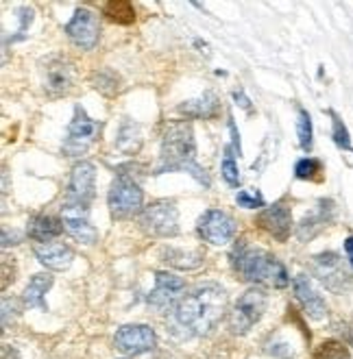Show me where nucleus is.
<instances>
[{
	"mask_svg": "<svg viewBox=\"0 0 353 359\" xmlns=\"http://www.w3.org/2000/svg\"><path fill=\"white\" fill-rule=\"evenodd\" d=\"M102 13L116 25H131L135 20V9L129 0H112V3H105L102 5Z\"/></svg>",
	"mask_w": 353,
	"mask_h": 359,
	"instance_id": "23",
	"label": "nucleus"
},
{
	"mask_svg": "<svg viewBox=\"0 0 353 359\" xmlns=\"http://www.w3.org/2000/svg\"><path fill=\"white\" fill-rule=\"evenodd\" d=\"M76 83V68L66 57H51L41 66V86L44 92L53 98L66 96Z\"/></svg>",
	"mask_w": 353,
	"mask_h": 359,
	"instance_id": "8",
	"label": "nucleus"
},
{
	"mask_svg": "<svg viewBox=\"0 0 353 359\" xmlns=\"http://www.w3.org/2000/svg\"><path fill=\"white\" fill-rule=\"evenodd\" d=\"M295 294H297V301L301 303V307L305 309V313L309 316L312 320H323L327 316V307L325 301L321 299V294L314 290L312 281H309L305 274H299L293 281Z\"/></svg>",
	"mask_w": 353,
	"mask_h": 359,
	"instance_id": "17",
	"label": "nucleus"
},
{
	"mask_svg": "<svg viewBox=\"0 0 353 359\" xmlns=\"http://www.w3.org/2000/svg\"><path fill=\"white\" fill-rule=\"evenodd\" d=\"M345 252H347L349 264L353 266V236H349V238L345 240Z\"/></svg>",
	"mask_w": 353,
	"mask_h": 359,
	"instance_id": "34",
	"label": "nucleus"
},
{
	"mask_svg": "<svg viewBox=\"0 0 353 359\" xmlns=\"http://www.w3.org/2000/svg\"><path fill=\"white\" fill-rule=\"evenodd\" d=\"M92 83H94V88L98 90V92H102L105 96H114V94H118V79H116V74L114 72H109V70H100V72H96L94 76H92Z\"/></svg>",
	"mask_w": 353,
	"mask_h": 359,
	"instance_id": "26",
	"label": "nucleus"
},
{
	"mask_svg": "<svg viewBox=\"0 0 353 359\" xmlns=\"http://www.w3.org/2000/svg\"><path fill=\"white\" fill-rule=\"evenodd\" d=\"M234 100L240 104V107H244V109H248V98L242 94V92H234Z\"/></svg>",
	"mask_w": 353,
	"mask_h": 359,
	"instance_id": "35",
	"label": "nucleus"
},
{
	"mask_svg": "<svg viewBox=\"0 0 353 359\" xmlns=\"http://www.w3.org/2000/svg\"><path fill=\"white\" fill-rule=\"evenodd\" d=\"M266 305H268V294L262 287L246 290L234 303V307L229 311V318H227V325H229L232 333L244 335L251 331L264 316Z\"/></svg>",
	"mask_w": 353,
	"mask_h": 359,
	"instance_id": "4",
	"label": "nucleus"
},
{
	"mask_svg": "<svg viewBox=\"0 0 353 359\" xmlns=\"http://www.w3.org/2000/svg\"><path fill=\"white\" fill-rule=\"evenodd\" d=\"M35 257L48 270H66L74 259V252L70 246L61 242H46V244L35 246Z\"/></svg>",
	"mask_w": 353,
	"mask_h": 359,
	"instance_id": "18",
	"label": "nucleus"
},
{
	"mask_svg": "<svg viewBox=\"0 0 353 359\" xmlns=\"http://www.w3.org/2000/svg\"><path fill=\"white\" fill-rule=\"evenodd\" d=\"M190 172L199 183L210 185L205 170L197 163V142L190 122H168L161 135V153L157 175L164 172Z\"/></svg>",
	"mask_w": 353,
	"mask_h": 359,
	"instance_id": "2",
	"label": "nucleus"
},
{
	"mask_svg": "<svg viewBox=\"0 0 353 359\" xmlns=\"http://www.w3.org/2000/svg\"><path fill=\"white\" fill-rule=\"evenodd\" d=\"M227 294L216 283H201L188 294H183L181 301L173 307L171 325L173 331L181 337L207 335L216 329L225 313Z\"/></svg>",
	"mask_w": 353,
	"mask_h": 359,
	"instance_id": "1",
	"label": "nucleus"
},
{
	"mask_svg": "<svg viewBox=\"0 0 353 359\" xmlns=\"http://www.w3.org/2000/svg\"><path fill=\"white\" fill-rule=\"evenodd\" d=\"M314 359H349V353L340 342L329 340L319 346V351L314 353Z\"/></svg>",
	"mask_w": 353,
	"mask_h": 359,
	"instance_id": "29",
	"label": "nucleus"
},
{
	"mask_svg": "<svg viewBox=\"0 0 353 359\" xmlns=\"http://www.w3.org/2000/svg\"><path fill=\"white\" fill-rule=\"evenodd\" d=\"M64 231V222H59L53 216H33L27 224V236L35 242L46 244Z\"/></svg>",
	"mask_w": 353,
	"mask_h": 359,
	"instance_id": "20",
	"label": "nucleus"
},
{
	"mask_svg": "<svg viewBox=\"0 0 353 359\" xmlns=\"http://www.w3.org/2000/svg\"><path fill=\"white\" fill-rule=\"evenodd\" d=\"M140 226L153 238H173L179 233V211L171 201H155L142 209Z\"/></svg>",
	"mask_w": 353,
	"mask_h": 359,
	"instance_id": "5",
	"label": "nucleus"
},
{
	"mask_svg": "<svg viewBox=\"0 0 353 359\" xmlns=\"http://www.w3.org/2000/svg\"><path fill=\"white\" fill-rule=\"evenodd\" d=\"M199 233L210 244H229L236 236V220L220 209H210L199 218Z\"/></svg>",
	"mask_w": 353,
	"mask_h": 359,
	"instance_id": "10",
	"label": "nucleus"
},
{
	"mask_svg": "<svg viewBox=\"0 0 353 359\" xmlns=\"http://www.w3.org/2000/svg\"><path fill=\"white\" fill-rule=\"evenodd\" d=\"M164 262L179 270H194L203 264V252L201 250H181V248H168L164 250Z\"/></svg>",
	"mask_w": 353,
	"mask_h": 359,
	"instance_id": "22",
	"label": "nucleus"
},
{
	"mask_svg": "<svg viewBox=\"0 0 353 359\" xmlns=\"http://www.w3.org/2000/svg\"><path fill=\"white\" fill-rule=\"evenodd\" d=\"M329 116H331V124H334V133H331V135H334L336 146H338V149H342V151H353L349 131H347V126L342 124L340 116L336 111H331V109H329Z\"/></svg>",
	"mask_w": 353,
	"mask_h": 359,
	"instance_id": "27",
	"label": "nucleus"
},
{
	"mask_svg": "<svg viewBox=\"0 0 353 359\" xmlns=\"http://www.w3.org/2000/svg\"><path fill=\"white\" fill-rule=\"evenodd\" d=\"M114 344L124 355H142L155 348L157 337L155 331L147 325H124L116 331Z\"/></svg>",
	"mask_w": 353,
	"mask_h": 359,
	"instance_id": "11",
	"label": "nucleus"
},
{
	"mask_svg": "<svg viewBox=\"0 0 353 359\" xmlns=\"http://www.w3.org/2000/svg\"><path fill=\"white\" fill-rule=\"evenodd\" d=\"M238 205L240 207H246V209H258V207H264V201L260 196H251L248 192H238L236 196Z\"/></svg>",
	"mask_w": 353,
	"mask_h": 359,
	"instance_id": "32",
	"label": "nucleus"
},
{
	"mask_svg": "<svg viewBox=\"0 0 353 359\" xmlns=\"http://www.w3.org/2000/svg\"><path fill=\"white\" fill-rule=\"evenodd\" d=\"M258 224L271 233L277 242H286L290 238V231H293V214H290V207H286L284 203H275L273 207H266L260 218Z\"/></svg>",
	"mask_w": 353,
	"mask_h": 359,
	"instance_id": "16",
	"label": "nucleus"
},
{
	"mask_svg": "<svg viewBox=\"0 0 353 359\" xmlns=\"http://www.w3.org/2000/svg\"><path fill=\"white\" fill-rule=\"evenodd\" d=\"M220 172H222V179L229 183L232 187H238L240 185V172H238L236 159L232 155V149H227V155H225L222 165H220Z\"/></svg>",
	"mask_w": 353,
	"mask_h": 359,
	"instance_id": "30",
	"label": "nucleus"
},
{
	"mask_svg": "<svg viewBox=\"0 0 353 359\" xmlns=\"http://www.w3.org/2000/svg\"><path fill=\"white\" fill-rule=\"evenodd\" d=\"M9 244H20V236L15 231H11V236H9V229H3V248H7Z\"/></svg>",
	"mask_w": 353,
	"mask_h": 359,
	"instance_id": "33",
	"label": "nucleus"
},
{
	"mask_svg": "<svg viewBox=\"0 0 353 359\" xmlns=\"http://www.w3.org/2000/svg\"><path fill=\"white\" fill-rule=\"evenodd\" d=\"M142 201L144 194L140 185L127 177V175H120L114 179L112 187H109V196H107V205L114 218H131L135 214H142Z\"/></svg>",
	"mask_w": 353,
	"mask_h": 359,
	"instance_id": "6",
	"label": "nucleus"
},
{
	"mask_svg": "<svg viewBox=\"0 0 353 359\" xmlns=\"http://www.w3.org/2000/svg\"><path fill=\"white\" fill-rule=\"evenodd\" d=\"M94 185H96V168L90 161H81L72 168L68 179V192L66 203L72 205H90L94 198Z\"/></svg>",
	"mask_w": 353,
	"mask_h": 359,
	"instance_id": "12",
	"label": "nucleus"
},
{
	"mask_svg": "<svg viewBox=\"0 0 353 359\" xmlns=\"http://www.w3.org/2000/svg\"><path fill=\"white\" fill-rule=\"evenodd\" d=\"M66 33L74 46H79L81 50H92L100 33L98 15L90 9H76L74 18L66 25Z\"/></svg>",
	"mask_w": 353,
	"mask_h": 359,
	"instance_id": "14",
	"label": "nucleus"
},
{
	"mask_svg": "<svg viewBox=\"0 0 353 359\" xmlns=\"http://www.w3.org/2000/svg\"><path fill=\"white\" fill-rule=\"evenodd\" d=\"M214 111H216V96L212 92L179 104V114H185L188 118H210L214 116Z\"/></svg>",
	"mask_w": 353,
	"mask_h": 359,
	"instance_id": "21",
	"label": "nucleus"
},
{
	"mask_svg": "<svg viewBox=\"0 0 353 359\" xmlns=\"http://www.w3.org/2000/svg\"><path fill=\"white\" fill-rule=\"evenodd\" d=\"M20 309V301L18 299H3V327L7 329L18 316Z\"/></svg>",
	"mask_w": 353,
	"mask_h": 359,
	"instance_id": "31",
	"label": "nucleus"
},
{
	"mask_svg": "<svg viewBox=\"0 0 353 359\" xmlns=\"http://www.w3.org/2000/svg\"><path fill=\"white\" fill-rule=\"evenodd\" d=\"M312 270L317 279L331 292H342L351 283V274L345 270L342 259L336 252H321L312 262Z\"/></svg>",
	"mask_w": 353,
	"mask_h": 359,
	"instance_id": "13",
	"label": "nucleus"
},
{
	"mask_svg": "<svg viewBox=\"0 0 353 359\" xmlns=\"http://www.w3.org/2000/svg\"><path fill=\"white\" fill-rule=\"evenodd\" d=\"M88 214H90V207L86 205L64 203V207H61V222H64L66 233L81 244L92 246L98 242V231L90 224Z\"/></svg>",
	"mask_w": 353,
	"mask_h": 359,
	"instance_id": "9",
	"label": "nucleus"
},
{
	"mask_svg": "<svg viewBox=\"0 0 353 359\" xmlns=\"http://www.w3.org/2000/svg\"><path fill=\"white\" fill-rule=\"evenodd\" d=\"M185 281L171 272H155V290L149 294V305L155 309H171L181 301Z\"/></svg>",
	"mask_w": 353,
	"mask_h": 359,
	"instance_id": "15",
	"label": "nucleus"
},
{
	"mask_svg": "<svg viewBox=\"0 0 353 359\" xmlns=\"http://www.w3.org/2000/svg\"><path fill=\"white\" fill-rule=\"evenodd\" d=\"M325 201L321 203V211L319 214H314V216H307V218H303L301 220V224H299V229H297V236H299V240L301 242H307V240H312L319 231L327 224V216H325Z\"/></svg>",
	"mask_w": 353,
	"mask_h": 359,
	"instance_id": "24",
	"label": "nucleus"
},
{
	"mask_svg": "<svg viewBox=\"0 0 353 359\" xmlns=\"http://www.w3.org/2000/svg\"><path fill=\"white\" fill-rule=\"evenodd\" d=\"M100 133V124L90 118L83 107L74 109V118L68 126V137L64 140V153L68 157H81L96 142Z\"/></svg>",
	"mask_w": 353,
	"mask_h": 359,
	"instance_id": "7",
	"label": "nucleus"
},
{
	"mask_svg": "<svg viewBox=\"0 0 353 359\" xmlns=\"http://www.w3.org/2000/svg\"><path fill=\"white\" fill-rule=\"evenodd\" d=\"M297 133H299V144L303 151H312V118L305 109H299V120H297Z\"/></svg>",
	"mask_w": 353,
	"mask_h": 359,
	"instance_id": "25",
	"label": "nucleus"
},
{
	"mask_svg": "<svg viewBox=\"0 0 353 359\" xmlns=\"http://www.w3.org/2000/svg\"><path fill=\"white\" fill-rule=\"evenodd\" d=\"M232 266L240 274V279L268 287H286L290 277L284 264L262 248H251L240 242L232 252Z\"/></svg>",
	"mask_w": 353,
	"mask_h": 359,
	"instance_id": "3",
	"label": "nucleus"
},
{
	"mask_svg": "<svg viewBox=\"0 0 353 359\" xmlns=\"http://www.w3.org/2000/svg\"><path fill=\"white\" fill-rule=\"evenodd\" d=\"M53 285V277L48 272H41V274H35V277L29 281L25 294H22V303L27 307H37L41 311H48V305H46V292L51 290Z\"/></svg>",
	"mask_w": 353,
	"mask_h": 359,
	"instance_id": "19",
	"label": "nucleus"
},
{
	"mask_svg": "<svg viewBox=\"0 0 353 359\" xmlns=\"http://www.w3.org/2000/svg\"><path fill=\"white\" fill-rule=\"evenodd\" d=\"M321 163L317 159H299L297 165H295V175L297 179H303V181H314V179H321Z\"/></svg>",
	"mask_w": 353,
	"mask_h": 359,
	"instance_id": "28",
	"label": "nucleus"
}]
</instances>
